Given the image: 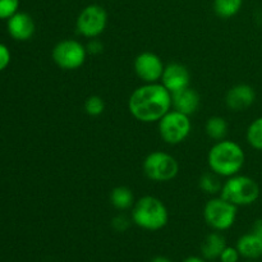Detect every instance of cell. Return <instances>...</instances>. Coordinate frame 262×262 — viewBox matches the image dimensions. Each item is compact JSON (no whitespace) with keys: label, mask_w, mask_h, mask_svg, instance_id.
Instances as JSON below:
<instances>
[{"label":"cell","mask_w":262,"mask_h":262,"mask_svg":"<svg viewBox=\"0 0 262 262\" xmlns=\"http://www.w3.org/2000/svg\"><path fill=\"white\" fill-rule=\"evenodd\" d=\"M143 171L146 177L154 182H169L178 176V161L170 154L164 151H154L146 156L143 161Z\"/></svg>","instance_id":"cell-7"},{"label":"cell","mask_w":262,"mask_h":262,"mask_svg":"<svg viewBox=\"0 0 262 262\" xmlns=\"http://www.w3.org/2000/svg\"><path fill=\"white\" fill-rule=\"evenodd\" d=\"M10 51L8 49L7 45L0 42V72H3L4 69H7V67L10 63Z\"/></svg>","instance_id":"cell-25"},{"label":"cell","mask_w":262,"mask_h":262,"mask_svg":"<svg viewBox=\"0 0 262 262\" xmlns=\"http://www.w3.org/2000/svg\"><path fill=\"white\" fill-rule=\"evenodd\" d=\"M8 33L17 41H27L33 36L36 30L32 17L25 12H17L7 19Z\"/></svg>","instance_id":"cell-13"},{"label":"cell","mask_w":262,"mask_h":262,"mask_svg":"<svg viewBox=\"0 0 262 262\" xmlns=\"http://www.w3.org/2000/svg\"><path fill=\"white\" fill-rule=\"evenodd\" d=\"M128 109L140 122H159L171 110V94L159 82L145 83L132 92Z\"/></svg>","instance_id":"cell-1"},{"label":"cell","mask_w":262,"mask_h":262,"mask_svg":"<svg viewBox=\"0 0 262 262\" xmlns=\"http://www.w3.org/2000/svg\"><path fill=\"white\" fill-rule=\"evenodd\" d=\"M241 255L238 252L237 247H230V246H227L224 248V251L220 255L219 260L220 262H238L239 260Z\"/></svg>","instance_id":"cell-24"},{"label":"cell","mask_w":262,"mask_h":262,"mask_svg":"<svg viewBox=\"0 0 262 262\" xmlns=\"http://www.w3.org/2000/svg\"><path fill=\"white\" fill-rule=\"evenodd\" d=\"M161 84L168 90L170 94H174L177 91L189 87V81L191 76L189 72L183 64L179 63H170L165 66L161 76Z\"/></svg>","instance_id":"cell-11"},{"label":"cell","mask_w":262,"mask_h":262,"mask_svg":"<svg viewBox=\"0 0 262 262\" xmlns=\"http://www.w3.org/2000/svg\"><path fill=\"white\" fill-rule=\"evenodd\" d=\"M237 209L235 205L230 204L225 199L215 197L207 201L204 209L205 222L210 228L216 232H223L233 227L237 219Z\"/></svg>","instance_id":"cell-5"},{"label":"cell","mask_w":262,"mask_h":262,"mask_svg":"<svg viewBox=\"0 0 262 262\" xmlns=\"http://www.w3.org/2000/svg\"><path fill=\"white\" fill-rule=\"evenodd\" d=\"M105 110V102L100 96L92 95V96L87 97L84 101V112L90 115V117H99L104 113Z\"/></svg>","instance_id":"cell-22"},{"label":"cell","mask_w":262,"mask_h":262,"mask_svg":"<svg viewBox=\"0 0 262 262\" xmlns=\"http://www.w3.org/2000/svg\"><path fill=\"white\" fill-rule=\"evenodd\" d=\"M110 201H112V205L115 209L127 210L129 207H133L135 197H133L132 191L128 187L120 186L113 189L112 194H110Z\"/></svg>","instance_id":"cell-17"},{"label":"cell","mask_w":262,"mask_h":262,"mask_svg":"<svg viewBox=\"0 0 262 262\" xmlns=\"http://www.w3.org/2000/svg\"><path fill=\"white\" fill-rule=\"evenodd\" d=\"M112 225L117 232H125L128 229V227H129V220L124 215H118V216H115L113 219Z\"/></svg>","instance_id":"cell-26"},{"label":"cell","mask_w":262,"mask_h":262,"mask_svg":"<svg viewBox=\"0 0 262 262\" xmlns=\"http://www.w3.org/2000/svg\"><path fill=\"white\" fill-rule=\"evenodd\" d=\"M107 13L101 5L91 4L82 9L76 20L77 32L87 38H96L105 31Z\"/></svg>","instance_id":"cell-9"},{"label":"cell","mask_w":262,"mask_h":262,"mask_svg":"<svg viewBox=\"0 0 262 262\" xmlns=\"http://www.w3.org/2000/svg\"><path fill=\"white\" fill-rule=\"evenodd\" d=\"M199 186L202 191L209 194L219 193L223 188V184L220 182V176H217V174H215L211 170L202 174L199 181Z\"/></svg>","instance_id":"cell-20"},{"label":"cell","mask_w":262,"mask_h":262,"mask_svg":"<svg viewBox=\"0 0 262 262\" xmlns=\"http://www.w3.org/2000/svg\"><path fill=\"white\" fill-rule=\"evenodd\" d=\"M151 262H171V261L169 260V258L163 257V256H158V257L154 258V260L151 261Z\"/></svg>","instance_id":"cell-30"},{"label":"cell","mask_w":262,"mask_h":262,"mask_svg":"<svg viewBox=\"0 0 262 262\" xmlns=\"http://www.w3.org/2000/svg\"><path fill=\"white\" fill-rule=\"evenodd\" d=\"M200 106V95L197 94L196 90L191 87L177 91L171 94V107L179 113L191 117L192 114L199 110Z\"/></svg>","instance_id":"cell-14"},{"label":"cell","mask_w":262,"mask_h":262,"mask_svg":"<svg viewBox=\"0 0 262 262\" xmlns=\"http://www.w3.org/2000/svg\"><path fill=\"white\" fill-rule=\"evenodd\" d=\"M256 100V92L252 86L246 83L237 84L228 91L225 104L233 112H243L252 106Z\"/></svg>","instance_id":"cell-12"},{"label":"cell","mask_w":262,"mask_h":262,"mask_svg":"<svg viewBox=\"0 0 262 262\" xmlns=\"http://www.w3.org/2000/svg\"><path fill=\"white\" fill-rule=\"evenodd\" d=\"M237 250L242 257L257 260L262 257V241L252 232L242 235L237 242Z\"/></svg>","instance_id":"cell-15"},{"label":"cell","mask_w":262,"mask_h":262,"mask_svg":"<svg viewBox=\"0 0 262 262\" xmlns=\"http://www.w3.org/2000/svg\"><path fill=\"white\" fill-rule=\"evenodd\" d=\"M220 196L235 206H250L260 197V186L247 176H233L223 184Z\"/></svg>","instance_id":"cell-4"},{"label":"cell","mask_w":262,"mask_h":262,"mask_svg":"<svg viewBox=\"0 0 262 262\" xmlns=\"http://www.w3.org/2000/svg\"><path fill=\"white\" fill-rule=\"evenodd\" d=\"M132 220L137 227L145 230H160L168 224V209L161 200L145 196L133 205Z\"/></svg>","instance_id":"cell-3"},{"label":"cell","mask_w":262,"mask_h":262,"mask_svg":"<svg viewBox=\"0 0 262 262\" xmlns=\"http://www.w3.org/2000/svg\"><path fill=\"white\" fill-rule=\"evenodd\" d=\"M251 232H252L253 234L257 235V237L262 241V219L257 220V222H256L255 224H253L252 230H251Z\"/></svg>","instance_id":"cell-28"},{"label":"cell","mask_w":262,"mask_h":262,"mask_svg":"<svg viewBox=\"0 0 262 262\" xmlns=\"http://www.w3.org/2000/svg\"><path fill=\"white\" fill-rule=\"evenodd\" d=\"M250 262H256V261H250Z\"/></svg>","instance_id":"cell-31"},{"label":"cell","mask_w":262,"mask_h":262,"mask_svg":"<svg viewBox=\"0 0 262 262\" xmlns=\"http://www.w3.org/2000/svg\"><path fill=\"white\" fill-rule=\"evenodd\" d=\"M206 135L214 141H222L228 133V123L222 117H211L206 122Z\"/></svg>","instance_id":"cell-19"},{"label":"cell","mask_w":262,"mask_h":262,"mask_svg":"<svg viewBox=\"0 0 262 262\" xmlns=\"http://www.w3.org/2000/svg\"><path fill=\"white\" fill-rule=\"evenodd\" d=\"M183 262H206L204 257H197V256H191V257H187Z\"/></svg>","instance_id":"cell-29"},{"label":"cell","mask_w":262,"mask_h":262,"mask_svg":"<svg viewBox=\"0 0 262 262\" xmlns=\"http://www.w3.org/2000/svg\"><path fill=\"white\" fill-rule=\"evenodd\" d=\"M225 247H227V241H225L224 235L215 230L214 233H210L205 238L201 246V255L205 260H215V258L220 257Z\"/></svg>","instance_id":"cell-16"},{"label":"cell","mask_w":262,"mask_h":262,"mask_svg":"<svg viewBox=\"0 0 262 262\" xmlns=\"http://www.w3.org/2000/svg\"><path fill=\"white\" fill-rule=\"evenodd\" d=\"M242 5L243 0H214L212 7H214V12L217 17L228 19V18H232L238 14Z\"/></svg>","instance_id":"cell-18"},{"label":"cell","mask_w":262,"mask_h":262,"mask_svg":"<svg viewBox=\"0 0 262 262\" xmlns=\"http://www.w3.org/2000/svg\"><path fill=\"white\" fill-rule=\"evenodd\" d=\"M192 123L188 115L177 110H169L159 120V133L163 141L169 145H179L189 136Z\"/></svg>","instance_id":"cell-6"},{"label":"cell","mask_w":262,"mask_h":262,"mask_svg":"<svg viewBox=\"0 0 262 262\" xmlns=\"http://www.w3.org/2000/svg\"><path fill=\"white\" fill-rule=\"evenodd\" d=\"M19 0H0V19H9L18 12Z\"/></svg>","instance_id":"cell-23"},{"label":"cell","mask_w":262,"mask_h":262,"mask_svg":"<svg viewBox=\"0 0 262 262\" xmlns=\"http://www.w3.org/2000/svg\"><path fill=\"white\" fill-rule=\"evenodd\" d=\"M87 50L79 41L63 40L54 46L51 51L53 60L64 71H74L81 68L86 61Z\"/></svg>","instance_id":"cell-8"},{"label":"cell","mask_w":262,"mask_h":262,"mask_svg":"<svg viewBox=\"0 0 262 262\" xmlns=\"http://www.w3.org/2000/svg\"><path fill=\"white\" fill-rule=\"evenodd\" d=\"M246 154L234 141H216L207 155L210 170L225 178L237 176L245 166Z\"/></svg>","instance_id":"cell-2"},{"label":"cell","mask_w":262,"mask_h":262,"mask_svg":"<svg viewBox=\"0 0 262 262\" xmlns=\"http://www.w3.org/2000/svg\"><path fill=\"white\" fill-rule=\"evenodd\" d=\"M247 141L253 148L262 151V117L250 124L247 129Z\"/></svg>","instance_id":"cell-21"},{"label":"cell","mask_w":262,"mask_h":262,"mask_svg":"<svg viewBox=\"0 0 262 262\" xmlns=\"http://www.w3.org/2000/svg\"><path fill=\"white\" fill-rule=\"evenodd\" d=\"M165 66L160 56L151 51H145L135 59V72L145 83H156L161 79Z\"/></svg>","instance_id":"cell-10"},{"label":"cell","mask_w":262,"mask_h":262,"mask_svg":"<svg viewBox=\"0 0 262 262\" xmlns=\"http://www.w3.org/2000/svg\"><path fill=\"white\" fill-rule=\"evenodd\" d=\"M86 50H87V53L92 54V55H99V54H101L102 50H104V45H102L101 41L97 40V37L91 38V40H90V42L87 43Z\"/></svg>","instance_id":"cell-27"}]
</instances>
